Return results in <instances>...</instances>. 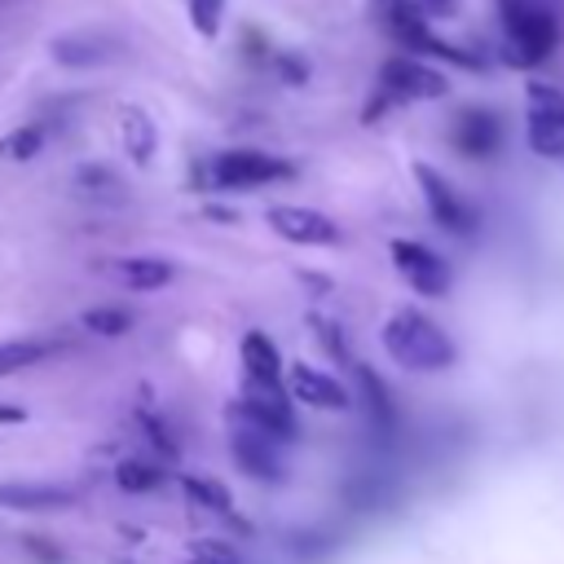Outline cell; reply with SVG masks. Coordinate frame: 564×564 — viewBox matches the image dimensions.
<instances>
[{
  "label": "cell",
  "mask_w": 564,
  "mask_h": 564,
  "mask_svg": "<svg viewBox=\"0 0 564 564\" xmlns=\"http://www.w3.org/2000/svg\"><path fill=\"white\" fill-rule=\"evenodd\" d=\"M388 357L405 370H419V375H436V370H449L454 366V339L419 308H397L383 330H379Z\"/></svg>",
  "instance_id": "6da1fadb"
},
{
  "label": "cell",
  "mask_w": 564,
  "mask_h": 564,
  "mask_svg": "<svg viewBox=\"0 0 564 564\" xmlns=\"http://www.w3.org/2000/svg\"><path fill=\"white\" fill-rule=\"evenodd\" d=\"M498 9H502V31H507V62L538 66V62H546L555 53L560 26L542 4H533V0H498Z\"/></svg>",
  "instance_id": "7a4b0ae2"
},
{
  "label": "cell",
  "mask_w": 564,
  "mask_h": 564,
  "mask_svg": "<svg viewBox=\"0 0 564 564\" xmlns=\"http://www.w3.org/2000/svg\"><path fill=\"white\" fill-rule=\"evenodd\" d=\"M225 419L234 427H251V432H264L273 441H295V410H291V397L282 392V383H251L238 401L225 405Z\"/></svg>",
  "instance_id": "3957f363"
},
{
  "label": "cell",
  "mask_w": 564,
  "mask_h": 564,
  "mask_svg": "<svg viewBox=\"0 0 564 564\" xmlns=\"http://www.w3.org/2000/svg\"><path fill=\"white\" fill-rule=\"evenodd\" d=\"M445 75L441 70H432V66H423V62H414V57H392V62H383V70H379V101L366 110V119H375L383 106H392V101H427V97H445Z\"/></svg>",
  "instance_id": "277c9868"
},
{
  "label": "cell",
  "mask_w": 564,
  "mask_h": 564,
  "mask_svg": "<svg viewBox=\"0 0 564 564\" xmlns=\"http://www.w3.org/2000/svg\"><path fill=\"white\" fill-rule=\"evenodd\" d=\"M414 176H419V189H423V203H427L432 220H436L445 234H454V238H471V234H476V212H471V203H467L436 167H427V163H414Z\"/></svg>",
  "instance_id": "5b68a950"
},
{
  "label": "cell",
  "mask_w": 564,
  "mask_h": 564,
  "mask_svg": "<svg viewBox=\"0 0 564 564\" xmlns=\"http://www.w3.org/2000/svg\"><path fill=\"white\" fill-rule=\"evenodd\" d=\"M295 167L286 159L260 154V150H229L212 159V185L220 189H251V185H269V181H286Z\"/></svg>",
  "instance_id": "8992f818"
},
{
  "label": "cell",
  "mask_w": 564,
  "mask_h": 564,
  "mask_svg": "<svg viewBox=\"0 0 564 564\" xmlns=\"http://www.w3.org/2000/svg\"><path fill=\"white\" fill-rule=\"evenodd\" d=\"M388 256H392L397 273H401L419 295L441 300V295L449 291V264H445L432 247H423V242H414V238H392V242H388Z\"/></svg>",
  "instance_id": "52a82bcc"
},
{
  "label": "cell",
  "mask_w": 564,
  "mask_h": 564,
  "mask_svg": "<svg viewBox=\"0 0 564 564\" xmlns=\"http://www.w3.org/2000/svg\"><path fill=\"white\" fill-rule=\"evenodd\" d=\"M529 145L542 159H564V93L529 84Z\"/></svg>",
  "instance_id": "ba28073f"
},
{
  "label": "cell",
  "mask_w": 564,
  "mask_h": 564,
  "mask_svg": "<svg viewBox=\"0 0 564 564\" xmlns=\"http://www.w3.org/2000/svg\"><path fill=\"white\" fill-rule=\"evenodd\" d=\"M269 229L282 234L286 242H304V247H326L339 238V225L330 216H322L313 207H291V203L269 207Z\"/></svg>",
  "instance_id": "9c48e42d"
},
{
  "label": "cell",
  "mask_w": 564,
  "mask_h": 564,
  "mask_svg": "<svg viewBox=\"0 0 564 564\" xmlns=\"http://www.w3.org/2000/svg\"><path fill=\"white\" fill-rule=\"evenodd\" d=\"M229 449H234V463H238L247 476H256V480H264V485L282 480V441H273V436H264V432H251V427H234Z\"/></svg>",
  "instance_id": "30bf717a"
},
{
  "label": "cell",
  "mask_w": 564,
  "mask_h": 564,
  "mask_svg": "<svg viewBox=\"0 0 564 564\" xmlns=\"http://www.w3.org/2000/svg\"><path fill=\"white\" fill-rule=\"evenodd\" d=\"M286 392H291L295 401L313 405V410H348V401H352L348 388H344L335 375H326V370H317V366H308V361H295V366H291Z\"/></svg>",
  "instance_id": "8fae6325"
},
{
  "label": "cell",
  "mask_w": 564,
  "mask_h": 564,
  "mask_svg": "<svg viewBox=\"0 0 564 564\" xmlns=\"http://www.w3.org/2000/svg\"><path fill=\"white\" fill-rule=\"evenodd\" d=\"M79 494L70 485H48V480H0V507L4 511H66L75 507Z\"/></svg>",
  "instance_id": "7c38bea8"
},
{
  "label": "cell",
  "mask_w": 564,
  "mask_h": 564,
  "mask_svg": "<svg viewBox=\"0 0 564 564\" xmlns=\"http://www.w3.org/2000/svg\"><path fill=\"white\" fill-rule=\"evenodd\" d=\"M498 141H502V123H498L494 110H480V106L458 110V119H454V145H458V154L489 159L498 150Z\"/></svg>",
  "instance_id": "4fadbf2b"
},
{
  "label": "cell",
  "mask_w": 564,
  "mask_h": 564,
  "mask_svg": "<svg viewBox=\"0 0 564 564\" xmlns=\"http://www.w3.org/2000/svg\"><path fill=\"white\" fill-rule=\"evenodd\" d=\"M238 352H242L247 383H282V352L273 348V339L264 330H247Z\"/></svg>",
  "instance_id": "5bb4252c"
},
{
  "label": "cell",
  "mask_w": 564,
  "mask_h": 564,
  "mask_svg": "<svg viewBox=\"0 0 564 564\" xmlns=\"http://www.w3.org/2000/svg\"><path fill=\"white\" fill-rule=\"evenodd\" d=\"M110 48L115 44L106 35H97V31H70V35H57L48 44L53 62H62V66H97V62L110 57Z\"/></svg>",
  "instance_id": "9a60e30c"
},
{
  "label": "cell",
  "mask_w": 564,
  "mask_h": 564,
  "mask_svg": "<svg viewBox=\"0 0 564 564\" xmlns=\"http://www.w3.org/2000/svg\"><path fill=\"white\" fill-rule=\"evenodd\" d=\"M115 273L132 291H163L176 278V269L159 256H123V260H115Z\"/></svg>",
  "instance_id": "2e32d148"
},
{
  "label": "cell",
  "mask_w": 564,
  "mask_h": 564,
  "mask_svg": "<svg viewBox=\"0 0 564 564\" xmlns=\"http://www.w3.org/2000/svg\"><path fill=\"white\" fill-rule=\"evenodd\" d=\"M119 132H123V150H128V159H137V163H150V159H154V150H159V128H154V119H150L145 110L123 106V115H119Z\"/></svg>",
  "instance_id": "e0dca14e"
},
{
  "label": "cell",
  "mask_w": 564,
  "mask_h": 564,
  "mask_svg": "<svg viewBox=\"0 0 564 564\" xmlns=\"http://www.w3.org/2000/svg\"><path fill=\"white\" fill-rule=\"evenodd\" d=\"M357 383H361V401H366V414L375 427H392L397 410H392V397L383 388V379L370 370V366H357Z\"/></svg>",
  "instance_id": "ac0fdd59"
},
{
  "label": "cell",
  "mask_w": 564,
  "mask_h": 564,
  "mask_svg": "<svg viewBox=\"0 0 564 564\" xmlns=\"http://www.w3.org/2000/svg\"><path fill=\"white\" fill-rule=\"evenodd\" d=\"M115 485H119L123 494H154V489L163 485V467L150 463V458H123V463L115 467Z\"/></svg>",
  "instance_id": "d6986e66"
},
{
  "label": "cell",
  "mask_w": 564,
  "mask_h": 564,
  "mask_svg": "<svg viewBox=\"0 0 564 564\" xmlns=\"http://www.w3.org/2000/svg\"><path fill=\"white\" fill-rule=\"evenodd\" d=\"M79 322H84V330L106 335V339H115V335H128V330H132V313H128V308H119V304H97V308H88Z\"/></svg>",
  "instance_id": "ffe728a7"
},
{
  "label": "cell",
  "mask_w": 564,
  "mask_h": 564,
  "mask_svg": "<svg viewBox=\"0 0 564 564\" xmlns=\"http://www.w3.org/2000/svg\"><path fill=\"white\" fill-rule=\"evenodd\" d=\"M137 432H141V441L159 454V458H176L181 454V441L172 436V427L159 419V414H150V410H141L137 414Z\"/></svg>",
  "instance_id": "44dd1931"
},
{
  "label": "cell",
  "mask_w": 564,
  "mask_h": 564,
  "mask_svg": "<svg viewBox=\"0 0 564 564\" xmlns=\"http://www.w3.org/2000/svg\"><path fill=\"white\" fill-rule=\"evenodd\" d=\"M44 150V128L26 123V128H13L9 137H0V159H13V163H26Z\"/></svg>",
  "instance_id": "7402d4cb"
},
{
  "label": "cell",
  "mask_w": 564,
  "mask_h": 564,
  "mask_svg": "<svg viewBox=\"0 0 564 564\" xmlns=\"http://www.w3.org/2000/svg\"><path fill=\"white\" fill-rule=\"evenodd\" d=\"M75 189L88 194V198H119V194H123L119 176H115L110 167H97V163H88V167L75 172Z\"/></svg>",
  "instance_id": "603a6c76"
},
{
  "label": "cell",
  "mask_w": 564,
  "mask_h": 564,
  "mask_svg": "<svg viewBox=\"0 0 564 564\" xmlns=\"http://www.w3.org/2000/svg\"><path fill=\"white\" fill-rule=\"evenodd\" d=\"M44 361V344L40 339H4L0 344V375H18L26 366Z\"/></svg>",
  "instance_id": "cb8c5ba5"
},
{
  "label": "cell",
  "mask_w": 564,
  "mask_h": 564,
  "mask_svg": "<svg viewBox=\"0 0 564 564\" xmlns=\"http://www.w3.org/2000/svg\"><path fill=\"white\" fill-rule=\"evenodd\" d=\"M181 489L198 502V507H212L220 516H229V489L220 480H207V476H181Z\"/></svg>",
  "instance_id": "d4e9b609"
},
{
  "label": "cell",
  "mask_w": 564,
  "mask_h": 564,
  "mask_svg": "<svg viewBox=\"0 0 564 564\" xmlns=\"http://www.w3.org/2000/svg\"><path fill=\"white\" fill-rule=\"evenodd\" d=\"M189 564H242V560H238V551L229 542L198 538V542H189Z\"/></svg>",
  "instance_id": "484cf974"
},
{
  "label": "cell",
  "mask_w": 564,
  "mask_h": 564,
  "mask_svg": "<svg viewBox=\"0 0 564 564\" xmlns=\"http://www.w3.org/2000/svg\"><path fill=\"white\" fill-rule=\"evenodd\" d=\"M220 9H225V0H189V18H194V26H198L203 35H216Z\"/></svg>",
  "instance_id": "4316f807"
},
{
  "label": "cell",
  "mask_w": 564,
  "mask_h": 564,
  "mask_svg": "<svg viewBox=\"0 0 564 564\" xmlns=\"http://www.w3.org/2000/svg\"><path fill=\"white\" fill-rule=\"evenodd\" d=\"M313 330L322 335V344L330 348V357H335V361H348V352H344V339H339V330H335V326H326L322 317H313Z\"/></svg>",
  "instance_id": "83f0119b"
},
{
  "label": "cell",
  "mask_w": 564,
  "mask_h": 564,
  "mask_svg": "<svg viewBox=\"0 0 564 564\" xmlns=\"http://www.w3.org/2000/svg\"><path fill=\"white\" fill-rule=\"evenodd\" d=\"M278 70H282V75H286V79H291V84H300V79H304V66H300V62H291V57H286V53H282V57H278Z\"/></svg>",
  "instance_id": "f1b7e54d"
},
{
  "label": "cell",
  "mask_w": 564,
  "mask_h": 564,
  "mask_svg": "<svg viewBox=\"0 0 564 564\" xmlns=\"http://www.w3.org/2000/svg\"><path fill=\"white\" fill-rule=\"evenodd\" d=\"M0 423H26V410H22V405L0 401Z\"/></svg>",
  "instance_id": "f546056e"
},
{
  "label": "cell",
  "mask_w": 564,
  "mask_h": 564,
  "mask_svg": "<svg viewBox=\"0 0 564 564\" xmlns=\"http://www.w3.org/2000/svg\"><path fill=\"white\" fill-rule=\"evenodd\" d=\"M423 9H432V13H449L454 9V0H419Z\"/></svg>",
  "instance_id": "4dcf8cb0"
}]
</instances>
